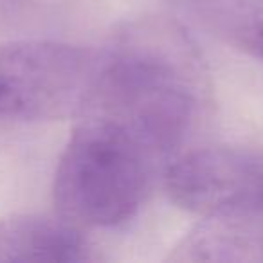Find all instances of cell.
I'll list each match as a JSON object with an SVG mask.
<instances>
[{
    "instance_id": "2",
    "label": "cell",
    "mask_w": 263,
    "mask_h": 263,
    "mask_svg": "<svg viewBox=\"0 0 263 263\" xmlns=\"http://www.w3.org/2000/svg\"><path fill=\"white\" fill-rule=\"evenodd\" d=\"M76 119L54 173L56 211L83 229L123 226L139 213L166 166L105 121L85 114Z\"/></svg>"
},
{
    "instance_id": "5",
    "label": "cell",
    "mask_w": 263,
    "mask_h": 263,
    "mask_svg": "<svg viewBox=\"0 0 263 263\" xmlns=\"http://www.w3.org/2000/svg\"><path fill=\"white\" fill-rule=\"evenodd\" d=\"M96 258L83 227L62 215H13L0 218V261L81 263Z\"/></svg>"
},
{
    "instance_id": "3",
    "label": "cell",
    "mask_w": 263,
    "mask_h": 263,
    "mask_svg": "<svg viewBox=\"0 0 263 263\" xmlns=\"http://www.w3.org/2000/svg\"><path fill=\"white\" fill-rule=\"evenodd\" d=\"M99 58V51L63 42H0V117H78L98 76Z\"/></svg>"
},
{
    "instance_id": "6",
    "label": "cell",
    "mask_w": 263,
    "mask_h": 263,
    "mask_svg": "<svg viewBox=\"0 0 263 263\" xmlns=\"http://www.w3.org/2000/svg\"><path fill=\"white\" fill-rule=\"evenodd\" d=\"M170 261H263V208L202 216Z\"/></svg>"
},
{
    "instance_id": "4",
    "label": "cell",
    "mask_w": 263,
    "mask_h": 263,
    "mask_svg": "<svg viewBox=\"0 0 263 263\" xmlns=\"http://www.w3.org/2000/svg\"><path fill=\"white\" fill-rule=\"evenodd\" d=\"M168 197L200 216L263 208V155L247 148L182 152L164 172Z\"/></svg>"
},
{
    "instance_id": "7",
    "label": "cell",
    "mask_w": 263,
    "mask_h": 263,
    "mask_svg": "<svg viewBox=\"0 0 263 263\" xmlns=\"http://www.w3.org/2000/svg\"><path fill=\"white\" fill-rule=\"evenodd\" d=\"M202 15L220 36L263 62V0H202Z\"/></svg>"
},
{
    "instance_id": "1",
    "label": "cell",
    "mask_w": 263,
    "mask_h": 263,
    "mask_svg": "<svg viewBox=\"0 0 263 263\" xmlns=\"http://www.w3.org/2000/svg\"><path fill=\"white\" fill-rule=\"evenodd\" d=\"M99 56L80 116L112 124L170 166L209 105V74L198 45L175 20L146 16L117 27Z\"/></svg>"
}]
</instances>
